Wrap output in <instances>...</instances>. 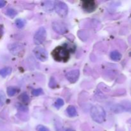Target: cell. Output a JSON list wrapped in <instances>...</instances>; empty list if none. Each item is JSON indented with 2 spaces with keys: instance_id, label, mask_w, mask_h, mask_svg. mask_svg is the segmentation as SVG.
Returning a JSON list of instances; mask_svg holds the SVG:
<instances>
[{
  "instance_id": "cell-1",
  "label": "cell",
  "mask_w": 131,
  "mask_h": 131,
  "mask_svg": "<svg viewBox=\"0 0 131 131\" xmlns=\"http://www.w3.org/2000/svg\"><path fill=\"white\" fill-rule=\"evenodd\" d=\"M54 59L59 62H67L70 58V51L63 46H58L52 51Z\"/></svg>"
},
{
  "instance_id": "cell-2",
  "label": "cell",
  "mask_w": 131,
  "mask_h": 131,
  "mask_svg": "<svg viewBox=\"0 0 131 131\" xmlns=\"http://www.w3.org/2000/svg\"><path fill=\"white\" fill-rule=\"evenodd\" d=\"M90 115L93 121L99 124H102L106 120V111L103 107L99 105H95L92 107Z\"/></svg>"
},
{
  "instance_id": "cell-3",
  "label": "cell",
  "mask_w": 131,
  "mask_h": 131,
  "mask_svg": "<svg viewBox=\"0 0 131 131\" xmlns=\"http://www.w3.org/2000/svg\"><path fill=\"white\" fill-rule=\"evenodd\" d=\"M47 37L46 30L43 27L40 28L35 34L33 37V41L36 45H40L46 40Z\"/></svg>"
},
{
  "instance_id": "cell-4",
  "label": "cell",
  "mask_w": 131,
  "mask_h": 131,
  "mask_svg": "<svg viewBox=\"0 0 131 131\" xmlns=\"http://www.w3.org/2000/svg\"><path fill=\"white\" fill-rule=\"evenodd\" d=\"M54 9L56 12L61 17H65L68 14V6L67 4L62 1H58L55 3Z\"/></svg>"
},
{
  "instance_id": "cell-5",
  "label": "cell",
  "mask_w": 131,
  "mask_h": 131,
  "mask_svg": "<svg viewBox=\"0 0 131 131\" xmlns=\"http://www.w3.org/2000/svg\"><path fill=\"white\" fill-rule=\"evenodd\" d=\"M33 53L38 60L41 61H45L47 60L48 54L47 51L42 47H37L33 49Z\"/></svg>"
},
{
  "instance_id": "cell-6",
  "label": "cell",
  "mask_w": 131,
  "mask_h": 131,
  "mask_svg": "<svg viewBox=\"0 0 131 131\" xmlns=\"http://www.w3.org/2000/svg\"><path fill=\"white\" fill-rule=\"evenodd\" d=\"M52 29L58 34L63 35L68 31V28L66 24L61 21H54L52 24Z\"/></svg>"
},
{
  "instance_id": "cell-7",
  "label": "cell",
  "mask_w": 131,
  "mask_h": 131,
  "mask_svg": "<svg viewBox=\"0 0 131 131\" xmlns=\"http://www.w3.org/2000/svg\"><path fill=\"white\" fill-rule=\"evenodd\" d=\"M8 49L13 55H19L24 51V46L21 43H13L8 45Z\"/></svg>"
},
{
  "instance_id": "cell-8",
  "label": "cell",
  "mask_w": 131,
  "mask_h": 131,
  "mask_svg": "<svg viewBox=\"0 0 131 131\" xmlns=\"http://www.w3.org/2000/svg\"><path fill=\"white\" fill-rule=\"evenodd\" d=\"M79 74H80L79 70L78 69H74V70H72L68 72L65 75V77L70 83H75V82L78 81V79H79Z\"/></svg>"
},
{
  "instance_id": "cell-9",
  "label": "cell",
  "mask_w": 131,
  "mask_h": 131,
  "mask_svg": "<svg viewBox=\"0 0 131 131\" xmlns=\"http://www.w3.org/2000/svg\"><path fill=\"white\" fill-rule=\"evenodd\" d=\"M83 8L85 10L86 12L91 13L95 11V10L97 8V4L95 2V1L92 0H88V1H83Z\"/></svg>"
},
{
  "instance_id": "cell-10",
  "label": "cell",
  "mask_w": 131,
  "mask_h": 131,
  "mask_svg": "<svg viewBox=\"0 0 131 131\" xmlns=\"http://www.w3.org/2000/svg\"><path fill=\"white\" fill-rule=\"evenodd\" d=\"M12 71V69L10 67H4L3 69H0V76L3 77V78H5L7 75H10Z\"/></svg>"
},
{
  "instance_id": "cell-11",
  "label": "cell",
  "mask_w": 131,
  "mask_h": 131,
  "mask_svg": "<svg viewBox=\"0 0 131 131\" xmlns=\"http://www.w3.org/2000/svg\"><path fill=\"white\" fill-rule=\"evenodd\" d=\"M19 90L15 86H9L6 90L7 94L9 97H13V96L15 95L19 92Z\"/></svg>"
},
{
  "instance_id": "cell-12",
  "label": "cell",
  "mask_w": 131,
  "mask_h": 131,
  "mask_svg": "<svg viewBox=\"0 0 131 131\" xmlns=\"http://www.w3.org/2000/svg\"><path fill=\"white\" fill-rule=\"evenodd\" d=\"M67 113L70 117H74L77 115V110L73 106H70L67 109Z\"/></svg>"
},
{
  "instance_id": "cell-13",
  "label": "cell",
  "mask_w": 131,
  "mask_h": 131,
  "mask_svg": "<svg viewBox=\"0 0 131 131\" xmlns=\"http://www.w3.org/2000/svg\"><path fill=\"white\" fill-rule=\"evenodd\" d=\"M110 57L113 61H119L122 58V54L117 51H113L110 54Z\"/></svg>"
},
{
  "instance_id": "cell-14",
  "label": "cell",
  "mask_w": 131,
  "mask_h": 131,
  "mask_svg": "<svg viewBox=\"0 0 131 131\" xmlns=\"http://www.w3.org/2000/svg\"><path fill=\"white\" fill-rule=\"evenodd\" d=\"M54 1H45L43 3V7L47 11H52L53 8H54Z\"/></svg>"
},
{
  "instance_id": "cell-15",
  "label": "cell",
  "mask_w": 131,
  "mask_h": 131,
  "mask_svg": "<svg viewBox=\"0 0 131 131\" xmlns=\"http://www.w3.org/2000/svg\"><path fill=\"white\" fill-rule=\"evenodd\" d=\"M19 99H20V101H21L22 102H23V103L27 104L29 102V97L26 93H23L20 95Z\"/></svg>"
},
{
  "instance_id": "cell-16",
  "label": "cell",
  "mask_w": 131,
  "mask_h": 131,
  "mask_svg": "<svg viewBox=\"0 0 131 131\" xmlns=\"http://www.w3.org/2000/svg\"><path fill=\"white\" fill-rule=\"evenodd\" d=\"M17 14V12L16 10L13 8L8 9L6 12V15L10 18H14V17L16 16Z\"/></svg>"
},
{
  "instance_id": "cell-17",
  "label": "cell",
  "mask_w": 131,
  "mask_h": 131,
  "mask_svg": "<svg viewBox=\"0 0 131 131\" xmlns=\"http://www.w3.org/2000/svg\"><path fill=\"white\" fill-rule=\"evenodd\" d=\"M15 25L18 28H22L24 27V24H25V21L21 19H17L15 20Z\"/></svg>"
},
{
  "instance_id": "cell-18",
  "label": "cell",
  "mask_w": 131,
  "mask_h": 131,
  "mask_svg": "<svg viewBox=\"0 0 131 131\" xmlns=\"http://www.w3.org/2000/svg\"><path fill=\"white\" fill-rule=\"evenodd\" d=\"M64 104V101L63 100L61 99H58L56 101V102H54V106L55 107H56L57 109H60V107H62Z\"/></svg>"
},
{
  "instance_id": "cell-19",
  "label": "cell",
  "mask_w": 131,
  "mask_h": 131,
  "mask_svg": "<svg viewBox=\"0 0 131 131\" xmlns=\"http://www.w3.org/2000/svg\"><path fill=\"white\" fill-rule=\"evenodd\" d=\"M32 95L34 96H39L43 93V90L42 88H38V89H35L32 91Z\"/></svg>"
},
{
  "instance_id": "cell-20",
  "label": "cell",
  "mask_w": 131,
  "mask_h": 131,
  "mask_svg": "<svg viewBox=\"0 0 131 131\" xmlns=\"http://www.w3.org/2000/svg\"><path fill=\"white\" fill-rule=\"evenodd\" d=\"M5 101H6V97L5 94L3 92L0 91V106H3L5 104Z\"/></svg>"
},
{
  "instance_id": "cell-21",
  "label": "cell",
  "mask_w": 131,
  "mask_h": 131,
  "mask_svg": "<svg viewBox=\"0 0 131 131\" xmlns=\"http://www.w3.org/2000/svg\"><path fill=\"white\" fill-rule=\"evenodd\" d=\"M49 85L50 88H55L57 86V83H56V80H55V79L53 77H52V78H51V79H50Z\"/></svg>"
},
{
  "instance_id": "cell-22",
  "label": "cell",
  "mask_w": 131,
  "mask_h": 131,
  "mask_svg": "<svg viewBox=\"0 0 131 131\" xmlns=\"http://www.w3.org/2000/svg\"><path fill=\"white\" fill-rule=\"evenodd\" d=\"M37 131H49L48 129L46 127L43 126V125H40L37 127Z\"/></svg>"
},
{
  "instance_id": "cell-23",
  "label": "cell",
  "mask_w": 131,
  "mask_h": 131,
  "mask_svg": "<svg viewBox=\"0 0 131 131\" xmlns=\"http://www.w3.org/2000/svg\"><path fill=\"white\" fill-rule=\"evenodd\" d=\"M6 2L5 1H3V0H0V8H3L4 6L6 5Z\"/></svg>"
},
{
  "instance_id": "cell-24",
  "label": "cell",
  "mask_w": 131,
  "mask_h": 131,
  "mask_svg": "<svg viewBox=\"0 0 131 131\" xmlns=\"http://www.w3.org/2000/svg\"><path fill=\"white\" fill-rule=\"evenodd\" d=\"M3 35V26L1 25H0V38Z\"/></svg>"
},
{
  "instance_id": "cell-25",
  "label": "cell",
  "mask_w": 131,
  "mask_h": 131,
  "mask_svg": "<svg viewBox=\"0 0 131 131\" xmlns=\"http://www.w3.org/2000/svg\"><path fill=\"white\" fill-rule=\"evenodd\" d=\"M66 131H75V130H73V129H67Z\"/></svg>"
}]
</instances>
